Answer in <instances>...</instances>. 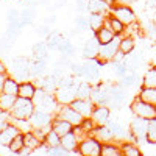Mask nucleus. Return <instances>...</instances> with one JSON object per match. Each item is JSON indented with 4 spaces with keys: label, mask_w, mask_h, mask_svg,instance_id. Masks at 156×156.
I'll list each match as a JSON object with an SVG mask.
<instances>
[{
    "label": "nucleus",
    "mask_w": 156,
    "mask_h": 156,
    "mask_svg": "<svg viewBox=\"0 0 156 156\" xmlns=\"http://www.w3.org/2000/svg\"><path fill=\"white\" fill-rule=\"evenodd\" d=\"M95 36H97V39L100 41V44H108L109 41H112V39L117 36L109 27H101L98 31H95Z\"/></svg>",
    "instance_id": "obj_33"
},
{
    "label": "nucleus",
    "mask_w": 156,
    "mask_h": 156,
    "mask_svg": "<svg viewBox=\"0 0 156 156\" xmlns=\"http://www.w3.org/2000/svg\"><path fill=\"white\" fill-rule=\"evenodd\" d=\"M16 95H11V94H5L2 92L0 94V109H3V111H11L12 106H14V103H16Z\"/></svg>",
    "instance_id": "obj_39"
},
{
    "label": "nucleus",
    "mask_w": 156,
    "mask_h": 156,
    "mask_svg": "<svg viewBox=\"0 0 156 156\" xmlns=\"http://www.w3.org/2000/svg\"><path fill=\"white\" fill-rule=\"evenodd\" d=\"M106 23V16L100 14V12H89V28L94 33L98 31L101 27H105Z\"/></svg>",
    "instance_id": "obj_24"
},
{
    "label": "nucleus",
    "mask_w": 156,
    "mask_h": 156,
    "mask_svg": "<svg viewBox=\"0 0 156 156\" xmlns=\"http://www.w3.org/2000/svg\"><path fill=\"white\" fill-rule=\"evenodd\" d=\"M31 151H33L31 148H28V147H23V148H22V150H20L19 153H20V154H30Z\"/></svg>",
    "instance_id": "obj_59"
},
{
    "label": "nucleus",
    "mask_w": 156,
    "mask_h": 156,
    "mask_svg": "<svg viewBox=\"0 0 156 156\" xmlns=\"http://www.w3.org/2000/svg\"><path fill=\"white\" fill-rule=\"evenodd\" d=\"M119 80H120L119 84H122L123 87H131V86H134L136 81H137V75H136V72H128L126 75L120 76Z\"/></svg>",
    "instance_id": "obj_45"
},
{
    "label": "nucleus",
    "mask_w": 156,
    "mask_h": 156,
    "mask_svg": "<svg viewBox=\"0 0 156 156\" xmlns=\"http://www.w3.org/2000/svg\"><path fill=\"white\" fill-rule=\"evenodd\" d=\"M62 39H64V36L59 31H56V30L50 31L45 37V44H47L48 50H58V45H59V42L62 41Z\"/></svg>",
    "instance_id": "obj_29"
},
{
    "label": "nucleus",
    "mask_w": 156,
    "mask_h": 156,
    "mask_svg": "<svg viewBox=\"0 0 156 156\" xmlns=\"http://www.w3.org/2000/svg\"><path fill=\"white\" fill-rule=\"evenodd\" d=\"M109 14L114 16L115 19H119L123 25H131L133 22H136V12L134 9L129 6V5H125V3H112L111 8H109Z\"/></svg>",
    "instance_id": "obj_4"
},
{
    "label": "nucleus",
    "mask_w": 156,
    "mask_h": 156,
    "mask_svg": "<svg viewBox=\"0 0 156 156\" xmlns=\"http://www.w3.org/2000/svg\"><path fill=\"white\" fill-rule=\"evenodd\" d=\"M105 25H106V27H109L115 34H119V36H123V34H125L126 25H123L119 19H115V17H114V16H111V14L106 17V23H105Z\"/></svg>",
    "instance_id": "obj_28"
},
{
    "label": "nucleus",
    "mask_w": 156,
    "mask_h": 156,
    "mask_svg": "<svg viewBox=\"0 0 156 156\" xmlns=\"http://www.w3.org/2000/svg\"><path fill=\"white\" fill-rule=\"evenodd\" d=\"M111 3L108 0H89L87 2V11L89 12H100V14H106L109 12Z\"/></svg>",
    "instance_id": "obj_23"
},
{
    "label": "nucleus",
    "mask_w": 156,
    "mask_h": 156,
    "mask_svg": "<svg viewBox=\"0 0 156 156\" xmlns=\"http://www.w3.org/2000/svg\"><path fill=\"white\" fill-rule=\"evenodd\" d=\"M36 17V9L31 8V6H27V8H23L20 11V22L23 27H27V25H31L33 20Z\"/></svg>",
    "instance_id": "obj_38"
},
{
    "label": "nucleus",
    "mask_w": 156,
    "mask_h": 156,
    "mask_svg": "<svg viewBox=\"0 0 156 156\" xmlns=\"http://www.w3.org/2000/svg\"><path fill=\"white\" fill-rule=\"evenodd\" d=\"M11 120H12L11 111H3V109H0V133H2L3 129L11 123Z\"/></svg>",
    "instance_id": "obj_48"
},
{
    "label": "nucleus",
    "mask_w": 156,
    "mask_h": 156,
    "mask_svg": "<svg viewBox=\"0 0 156 156\" xmlns=\"http://www.w3.org/2000/svg\"><path fill=\"white\" fill-rule=\"evenodd\" d=\"M44 144L48 145V147L59 145V144H61V136H59L56 131H53V129H50L48 134H47V137H45V140H44Z\"/></svg>",
    "instance_id": "obj_47"
},
{
    "label": "nucleus",
    "mask_w": 156,
    "mask_h": 156,
    "mask_svg": "<svg viewBox=\"0 0 156 156\" xmlns=\"http://www.w3.org/2000/svg\"><path fill=\"white\" fill-rule=\"evenodd\" d=\"M61 145L70 153H78V145H80V140H78L76 134L73 133V129L70 133H67L66 136L61 137Z\"/></svg>",
    "instance_id": "obj_20"
},
{
    "label": "nucleus",
    "mask_w": 156,
    "mask_h": 156,
    "mask_svg": "<svg viewBox=\"0 0 156 156\" xmlns=\"http://www.w3.org/2000/svg\"><path fill=\"white\" fill-rule=\"evenodd\" d=\"M53 119H55V114H51V112H47V111H44V109L36 108L34 112L31 114V117H30L28 120H30V123H31L33 128H42V126L51 125Z\"/></svg>",
    "instance_id": "obj_11"
},
{
    "label": "nucleus",
    "mask_w": 156,
    "mask_h": 156,
    "mask_svg": "<svg viewBox=\"0 0 156 156\" xmlns=\"http://www.w3.org/2000/svg\"><path fill=\"white\" fill-rule=\"evenodd\" d=\"M154 48H156V41H154Z\"/></svg>",
    "instance_id": "obj_62"
},
{
    "label": "nucleus",
    "mask_w": 156,
    "mask_h": 156,
    "mask_svg": "<svg viewBox=\"0 0 156 156\" xmlns=\"http://www.w3.org/2000/svg\"><path fill=\"white\" fill-rule=\"evenodd\" d=\"M42 147H44V151L47 154H51V156H66V154L70 153V151H67L66 148H64L61 144L59 145H53V147H48V145L42 144Z\"/></svg>",
    "instance_id": "obj_42"
},
{
    "label": "nucleus",
    "mask_w": 156,
    "mask_h": 156,
    "mask_svg": "<svg viewBox=\"0 0 156 156\" xmlns=\"http://www.w3.org/2000/svg\"><path fill=\"white\" fill-rule=\"evenodd\" d=\"M142 86H147V87H156V66L150 67L145 75L142 76Z\"/></svg>",
    "instance_id": "obj_40"
},
{
    "label": "nucleus",
    "mask_w": 156,
    "mask_h": 156,
    "mask_svg": "<svg viewBox=\"0 0 156 156\" xmlns=\"http://www.w3.org/2000/svg\"><path fill=\"white\" fill-rule=\"evenodd\" d=\"M147 126H148V119H144V117H137L134 115V119L129 123V131L134 136V142L139 144H148L147 140Z\"/></svg>",
    "instance_id": "obj_6"
},
{
    "label": "nucleus",
    "mask_w": 156,
    "mask_h": 156,
    "mask_svg": "<svg viewBox=\"0 0 156 156\" xmlns=\"http://www.w3.org/2000/svg\"><path fill=\"white\" fill-rule=\"evenodd\" d=\"M8 72H9V70L6 69V66H5L2 61H0V73H8Z\"/></svg>",
    "instance_id": "obj_58"
},
{
    "label": "nucleus",
    "mask_w": 156,
    "mask_h": 156,
    "mask_svg": "<svg viewBox=\"0 0 156 156\" xmlns=\"http://www.w3.org/2000/svg\"><path fill=\"white\" fill-rule=\"evenodd\" d=\"M47 70V59H34L30 62V78H42Z\"/></svg>",
    "instance_id": "obj_21"
},
{
    "label": "nucleus",
    "mask_w": 156,
    "mask_h": 156,
    "mask_svg": "<svg viewBox=\"0 0 156 156\" xmlns=\"http://www.w3.org/2000/svg\"><path fill=\"white\" fill-rule=\"evenodd\" d=\"M0 94H2V90H0Z\"/></svg>",
    "instance_id": "obj_63"
},
{
    "label": "nucleus",
    "mask_w": 156,
    "mask_h": 156,
    "mask_svg": "<svg viewBox=\"0 0 156 156\" xmlns=\"http://www.w3.org/2000/svg\"><path fill=\"white\" fill-rule=\"evenodd\" d=\"M6 78H8V73H0V90H2L5 81H6Z\"/></svg>",
    "instance_id": "obj_57"
},
{
    "label": "nucleus",
    "mask_w": 156,
    "mask_h": 156,
    "mask_svg": "<svg viewBox=\"0 0 156 156\" xmlns=\"http://www.w3.org/2000/svg\"><path fill=\"white\" fill-rule=\"evenodd\" d=\"M90 119L94 120L95 125H106L111 120V108L106 105H95Z\"/></svg>",
    "instance_id": "obj_15"
},
{
    "label": "nucleus",
    "mask_w": 156,
    "mask_h": 156,
    "mask_svg": "<svg viewBox=\"0 0 156 156\" xmlns=\"http://www.w3.org/2000/svg\"><path fill=\"white\" fill-rule=\"evenodd\" d=\"M58 51L61 55H66V56H75V45L70 39L64 37L58 45Z\"/></svg>",
    "instance_id": "obj_37"
},
{
    "label": "nucleus",
    "mask_w": 156,
    "mask_h": 156,
    "mask_svg": "<svg viewBox=\"0 0 156 156\" xmlns=\"http://www.w3.org/2000/svg\"><path fill=\"white\" fill-rule=\"evenodd\" d=\"M147 140H148V144H151V145L156 144V117H153V119H148Z\"/></svg>",
    "instance_id": "obj_44"
},
{
    "label": "nucleus",
    "mask_w": 156,
    "mask_h": 156,
    "mask_svg": "<svg viewBox=\"0 0 156 156\" xmlns=\"http://www.w3.org/2000/svg\"><path fill=\"white\" fill-rule=\"evenodd\" d=\"M51 30H50V25H47V23H41V25H37V28H36V33L39 34V36H42V37H47V34L50 33Z\"/></svg>",
    "instance_id": "obj_53"
},
{
    "label": "nucleus",
    "mask_w": 156,
    "mask_h": 156,
    "mask_svg": "<svg viewBox=\"0 0 156 156\" xmlns=\"http://www.w3.org/2000/svg\"><path fill=\"white\" fill-rule=\"evenodd\" d=\"M120 148H122L123 156H140L142 154V151L137 147L136 142H123V144L120 145Z\"/></svg>",
    "instance_id": "obj_36"
},
{
    "label": "nucleus",
    "mask_w": 156,
    "mask_h": 156,
    "mask_svg": "<svg viewBox=\"0 0 156 156\" xmlns=\"http://www.w3.org/2000/svg\"><path fill=\"white\" fill-rule=\"evenodd\" d=\"M90 136L97 137V139L101 142V144H106V142H112V140H115L112 129H111L108 125H95V128L92 129Z\"/></svg>",
    "instance_id": "obj_18"
},
{
    "label": "nucleus",
    "mask_w": 156,
    "mask_h": 156,
    "mask_svg": "<svg viewBox=\"0 0 156 156\" xmlns=\"http://www.w3.org/2000/svg\"><path fill=\"white\" fill-rule=\"evenodd\" d=\"M23 139H25V147H28L31 150H37V148H41L44 142L39 139L33 131H27V133H23Z\"/></svg>",
    "instance_id": "obj_30"
},
{
    "label": "nucleus",
    "mask_w": 156,
    "mask_h": 156,
    "mask_svg": "<svg viewBox=\"0 0 156 156\" xmlns=\"http://www.w3.org/2000/svg\"><path fill=\"white\" fill-rule=\"evenodd\" d=\"M120 154H122V148L119 144H114V140L101 144V156H120Z\"/></svg>",
    "instance_id": "obj_31"
},
{
    "label": "nucleus",
    "mask_w": 156,
    "mask_h": 156,
    "mask_svg": "<svg viewBox=\"0 0 156 156\" xmlns=\"http://www.w3.org/2000/svg\"><path fill=\"white\" fill-rule=\"evenodd\" d=\"M66 3H67V0H56V2L53 3V8H62Z\"/></svg>",
    "instance_id": "obj_56"
},
{
    "label": "nucleus",
    "mask_w": 156,
    "mask_h": 156,
    "mask_svg": "<svg viewBox=\"0 0 156 156\" xmlns=\"http://www.w3.org/2000/svg\"><path fill=\"white\" fill-rule=\"evenodd\" d=\"M100 47H101V44L97 39V36L94 34L92 37H89L87 41L84 42V45H83V58L84 59H94V58H97L98 51H100Z\"/></svg>",
    "instance_id": "obj_16"
},
{
    "label": "nucleus",
    "mask_w": 156,
    "mask_h": 156,
    "mask_svg": "<svg viewBox=\"0 0 156 156\" xmlns=\"http://www.w3.org/2000/svg\"><path fill=\"white\" fill-rule=\"evenodd\" d=\"M19 84H20V83L16 80V78H12V76L8 75L6 81H5V84H3V87H2V92L11 94V95H16V97H17V94H19Z\"/></svg>",
    "instance_id": "obj_32"
},
{
    "label": "nucleus",
    "mask_w": 156,
    "mask_h": 156,
    "mask_svg": "<svg viewBox=\"0 0 156 156\" xmlns=\"http://www.w3.org/2000/svg\"><path fill=\"white\" fill-rule=\"evenodd\" d=\"M6 20H8V23H16V22H19V20H20V11L16 9V8L9 9L8 14H6Z\"/></svg>",
    "instance_id": "obj_50"
},
{
    "label": "nucleus",
    "mask_w": 156,
    "mask_h": 156,
    "mask_svg": "<svg viewBox=\"0 0 156 156\" xmlns=\"http://www.w3.org/2000/svg\"><path fill=\"white\" fill-rule=\"evenodd\" d=\"M134 47H136V41L131 34H123L122 39H120V51L128 56L129 53H133L134 51Z\"/></svg>",
    "instance_id": "obj_26"
},
{
    "label": "nucleus",
    "mask_w": 156,
    "mask_h": 156,
    "mask_svg": "<svg viewBox=\"0 0 156 156\" xmlns=\"http://www.w3.org/2000/svg\"><path fill=\"white\" fill-rule=\"evenodd\" d=\"M108 2H109V3H111V5H112V0H108Z\"/></svg>",
    "instance_id": "obj_61"
},
{
    "label": "nucleus",
    "mask_w": 156,
    "mask_h": 156,
    "mask_svg": "<svg viewBox=\"0 0 156 156\" xmlns=\"http://www.w3.org/2000/svg\"><path fill=\"white\" fill-rule=\"evenodd\" d=\"M34 109H36V105L31 98L17 97L14 106L11 109V115H12V119H30Z\"/></svg>",
    "instance_id": "obj_2"
},
{
    "label": "nucleus",
    "mask_w": 156,
    "mask_h": 156,
    "mask_svg": "<svg viewBox=\"0 0 156 156\" xmlns=\"http://www.w3.org/2000/svg\"><path fill=\"white\" fill-rule=\"evenodd\" d=\"M147 3H148L151 8H156V0H147Z\"/></svg>",
    "instance_id": "obj_60"
},
{
    "label": "nucleus",
    "mask_w": 156,
    "mask_h": 156,
    "mask_svg": "<svg viewBox=\"0 0 156 156\" xmlns=\"http://www.w3.org/2000/svg\"><path fill=\"white\" fill-rule=\"evenodd\" d=\"M36 90H37V86H36L34 83H31V81H22V83L19 84V94H17V97L31 98V100H33Z\"/></svg>",
    "instance_id": "obj_25"
},
{
    "label": "nucleus",
    "mask_w": 156,
    "mask_h": 156,
    "mask_svg": "<svg viewBox=\"0 0 156 156\" xmlns=\"http://www.w3.org/2000/svg\"><path fill=\"white\" fill-rule=\"evenodd\" d=\"M19 133H22V131H20V128H19L16 123H12V122H11V123L3 129V131L0 133V144L5 145V147H8V145H9V142L14 139Z\"/></svg>",
    "instance_id": "obj_19"
},
{
    "label": "nucleus",
    "mask_w": 156,
    "mask_h": 156,
    "mask_svg": "<svg viewBox=\"0 0 156 156\" xmlns=\"http://www.w3.org/2000/svg\"><path fill=\"white\" fill-rule=\"evenodd\" d=\"M59 81H61V76L56 75L55 72H51V73L44 75L41 80H39V84H36V86L45 89L47 92H53L55 94V90L59 87Z\"/></svg>",
    "instance_id": "obj_17"
},
{
    "label": "nucleus",
    "mask_w": 156,
    "mask_h": 156,
    "mask_svg": "<svg viewBox=\"0 0 156 156\" xmlns=\"http://www.w3.org/2000/svg\"><path fill=\"white\" fill-rule=\"evenodd\" d=\"M83 64V78H86V80H90V81H94V80H98V76H100V61L97 58L94 59H84Z\"/></svg>",
    "instance_id": "obj_13"
},
{
    "label": "nucleus",
    "mask_w": 156,
    "mask_h": 156,
    "mask_svg": "<svg viewBox=\"0 0 156 156\" xmlns=\"http://www.w3.org/2000/svg\"><path fill=\"white\" fill-rule=\"evenodd\" d=\"M129 108H131V112L137 117H144V119H153V117H156V106L144 101L139 97H136L131 101V106Z\"/></svg>",
    "instance_id": "obj_9"
},
{
    "label": "nucleus",
    "mask_w": 156,
    "mask_h": 156,
    "mask_svg": "<svg viewBox=\"0 0 156 156\" xmlns=\"http://www.w3.org/2000/svg\"><path fill=\"white\" fill-rule=\"evenodd\" d=\"M75 28L80 33L86 31L89 28V16H84V12H80L75 19Z\"/></svg>",
    "instance_id": "obj_43"
},
{
    "label": "nucleus",
    "mask_w": 156,
    "mask_h": 156,
    "mask_svg": "<svg viewBox=\"0 0 156 156\" xmlns=\"http://www.w3.org/2000/svg\"><path fill=\"white\" fill-rule=\"evenodd\" d=\"M120 39H122V36L117 34L112 41H109L108 44H101L100 51H98V56H97V59L100 61L101 66H105L106 62L112 61L115 58V55L120 51Z\"/></svg>",
    "instance_id": "obj_3"
},
{
    "label": "nucleus",
    "mask_w": 156,
    "mask_h": 156,
    "mask_svg": "<svg viewBox=\"0 0 156 156\" xmlns=\"http://www.w3.org/2000/svg\"><path fill=\"white\" fill-rule=\"evenodd\" d=\"M31 51H33L34 59H47V56H48V47H47V44L42 42V41L33 44Z\"/></svg>",
    "instance_id": "obj_34"
},
{
    "label": "nucleus",
    "mask_w": 156,
    "mask_h": 156,
    "mask_svg": "<svg viewBox=\"0 0 156 156\" xmlns=\"http://www.w3.org/2000/svg\"><path fill=\"white\" fill-rule=\"evenodd\" d=\"M0 45H2V51L6 53V51H9L12 48V45H14V37H11L5 33L3 37H0Z\"/></svg>",
    "instance_id": "obj_49"
},
{
    "label": "nucleus",
    "mask_w": 156,
    "mask_h": 156,
    "mask_svg": "<svg viewBox=\"0 0 156 156\" xmlns=\"http://www.w3.org/2000/svg\"><path fill=\"white\" fill-rule=\"evenodd\" d=\"M87 2H89V0H75L76 11H78V12H84V11H87Z\"/></svg>",
    "instance_id": "obj_54"
},
{
    "label": "nucleus",
    "mask_w": 156,
    "mask_h": 156,
    "mask_svg": "<svg viewBox=\"0 0 156 156\" xmlns=\"http://www.w3.org/2000/svg\"><path fill=\"white\" fill-rule=\"evenodd\" d=\"M56 22V16L55 14H50L48 17H45V20H44V23H47V25H53Z\"/></svg>",
    "instance_id": "obj_55"
},
{
    "label": "nucleus",
    "mask_w": 156,
    "mask_h": 156,
    "mask_svg": "<svg viewBox=\"0 0 156 156\" xmlns=\"http://www.w3.org/2000/svg\"><path fill=\"white\" fill-rule=\"evenodd\" d=\"M78 153L81 156H101V142L94 136H87L80 142Z\"/></svg>",
    "instance_id": "obj_7"
},
{
    "label": "nucleus",
    "mask_w": 156,
    "mask_h": 156,
    "mask_svg": "<svg viewBox=\"0 0 156 156\" xmlns=\"http://www.w3.org/2000/svg\"><path fill=\"white\" fill-rule=\"evenodd\" d=\"M33 101H34V105L36 108L39 109H44L47 112H51V114H56V111L59 109V103L55 97L53 92H47L45 89L42 87H39L37 86V90H36V94L33 97Z\"/></svg>",
    "instance_id": "obj_1"
},
{
    "label": "nucleus",
    "mask_w": 156,
    "mask_h": 156,
    "mask_svg": "<svg viewBox=\"0 0 156 156\" xmlns=\"http://www.w3.org/2000/svg\"><path fill=\"white\" fill-rule=\"evenodd\" d=\"M55 117H59V119H64V120H67L69 123H72L73 126L76 125H81L84 122V117L78 112L76 109H73L70 105H61L59 109L56 111Z\"/></svg>",
    "instance_id": "obj_10"
},
{
    "label": "nucleus",
    "mask_w": 156,
    "mask_h": 156,
    "mask_svg": "<svg viewBox=\"0 0 156 156\" xmlns=\"http://www.w3.org/2000/svg\"><path fill=\"white\" fill-rule=\"evenodd\" d=\"M25 147V139H23V133H19L14 139H12L11 142H9V145H8V148H9V151H12V153H19L22 148Z\"/></svg>",
    "instance_id": "obj_41"
},
{
    "label": "nucleus",
    "mask_w": 156,
    "mask_h": 156,
    "mask_svg": "<svg viewBox=\"0 0 156 156\" xmlns=\"http://www.w3.org/2000/svg\"><path fill=\"white\" fill-rule=\"evenodd\" d=\"M92 84L87 81H78L76 86V97L78 98H90V94H92Z\"/></svg>",
    "instance_id": "obj_35"
},
{
    "label": "nucleus",
    "mask_w": 156,
    "mask_h": 156,
    "mask_svg": "<svg viewBox=\"0 0 156 156\" xmlns=\"http://www.w3.org/2000/svg\"><path fill=\"white\" fill-rule=\"evenodd\" d=\"M70 106L73 109H76L78 112H80L84 119H87V117L92 115V111L95 108V103L90 100V98H75L72 103H70Z\"/></svg>",
    "instance_id": "obj_14"
},
{
    "label": "nucleus",
    "mask_w": 156,
    "mask_h": 156,
    "mask_svg": "<svg viewBox=\"0 0 156 156\" xmlns=\"http://www.w3.org/2000/svg\"><path fill=\"white\" fill-rule=\"evenodd\" d=\"M69 70H70L75 76L83 78V64H80V62H72L70 67H69Z\"/></svg>",
    "instance_id": "obj_52"
},
{
    "label": "nucleus",
    "mask_w": 156,
    "mask_h": 156,
    "mask_svg": "<svg viewBox=\"0 0 156 156\" xmlns=\"http://www.w3.org/2000/svg\"><path fill=\"white\" fill-rule=\"evenodd\" d=\"M112 67H114V73L117 75V76H123V75H126L129 70H128V64H126V61L123 59V61H112Z\"/></svg>",
    "instance_id": "obj_46"
},
{
    "label": "nucleus",
    "mask_w": 156,
    "mask_h": 156,
    "mask_svg": "<svg viewBox=\"0 0 156 156\" xmlns=\"http://www.w3.org/2000/svg\"><path fill=\"white\" fill-rule=\"evenodd\" d=\"M51 129L53 131H56L61 137L62 136H66L67 133H70L72 129H73V125L69 123L67 120H64V119H59V117H55L53 122H51Z\"/></svg>",
    "instance_id": "obj_22"
},
{
    "label": "nucleus",
    "mask_w": 156,
    "mask_h": 156,
    "mask_svg": "<svg viewBox=\"0 0 156 156\" xmlns=\"http://www.w3.org/2000/svg\"><path fill=\"white\" fill-rule=\"evenodd\" d=\"M11 76L17 81L30 80V61L25 56H16L11 61Z\"/></svg>",
    "instance_id": "obj_5"
},
{
    "label": "nucleus",
    "mask_w": 156,
    "mask_h": 156,
    "mask_svg": "<svg viewBox=\"0 0 156 156\" xmlns=\"http://www.w3.org/2000/svg\"><path fill=\"white\" fill-rule=\"evenodd\" d=\"M76 86H59L55 90V97L59 105H70L76 98Z\"/></svg>",
    "instance_id": "obj_12"
},
{
    "label": "nucleus",
    "mask_w": 156,
    "mask_h": 156,
    "mask_svg": "<svg viewBox=\"0 0 156 156\" xmlns=\"http://www.w3.org/2000/svg\"><path fill=\"white\" fill-rule=\"evenodd\" d=\"M126 100V87H123L122 84H111L109 87V97L106 101V106H109L111 109H117L120 108Z\"/></svg>",
    "instance_id": "obj_8"
},
{
    "label": "nucleus",
    "mask_w": 156,
    "mask_h": 156,
    "mask_svg": "<svg viewBox=\"0 0 156 156\" xmlns=\"http://www.w3.org/2000/svg\"><path fill=\"white\" fill-rule=\"evenodd\" d=\"M145 34L151 39V41H156V23H154V22H148V23H147Z\"/></svg>",
    "instance_id": "obj_51"
},
{
    "label": "nucleus",
    "mask_w": 156,
    "mask_h": 156,
    "mask_svg": "<svg viewBox=\"0 0 156 156\" xmlns=\"http://www.w3.org/2000/svg\"><path fill=\"white\" fill-rule=\"evenodd\" d=\"M139 98H142L144 101L150 103V105L156 106V87H147V86H142L139 90Z\"/></svg>",
    "instance_id": "obj_27"
}]
</instances>
